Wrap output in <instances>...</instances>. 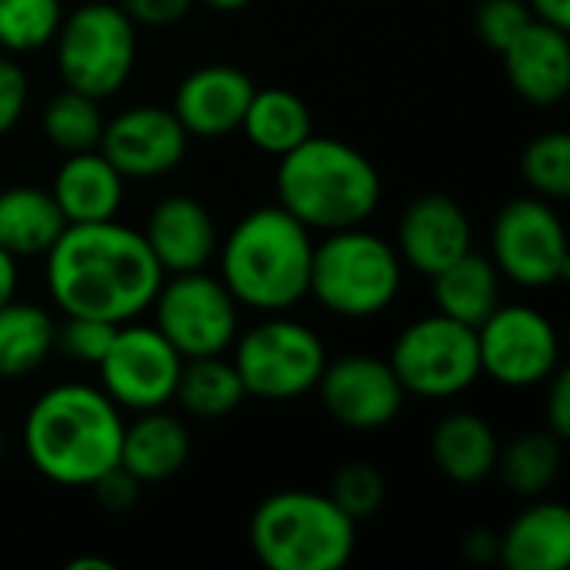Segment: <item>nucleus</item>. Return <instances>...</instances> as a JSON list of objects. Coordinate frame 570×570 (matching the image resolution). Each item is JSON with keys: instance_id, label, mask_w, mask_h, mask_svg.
Listing matches in <instances>:
<instances>
[{"instance_id": "38", "label": "nucleus", "mask_w": 570, "mask_h": 570, "mask_svg": "<svg viewBox=\"0 0 570 570\" xmlns=\"http://www.w3.org/2000/svg\"><path fill=\"white\" fill-rule=\"evenodd\" d=\"M194 0H120V10L137 27H170L190 13Z\"/></svg>"}, {"instance_id": "3", "label": "nucleus", "mask_w": 570, "mask_h": 570, "mask_svg": "<svg viewBox=\"0 0 570 570\" xmlns=\"http://www.w3.org/2000/svg\"><path fill=\"white\" fill-rule=\"evenodd\" d=\"M220 250V281L237 307L257 314H287L307 297L311 230L281 204L244 214Z\"/></svg>"}, {"instance_id": "10", "label": "nucleus", "mask_w": 570, "mask_h": 570, "mask_svg": "<svg viewBox=\"0 0 570 570\" xmlns=\"http://www.w3.org/2000/svg\"><path fill=\"white\" fill-rule=\"evenodd\" d=\"M491 264L524 291H544L570 277L568 230L544 197L508 200L491 224Z\"/></svg>"}, {"instance_id": "7", "label": "nucleus", "mask_w": 570, "mask_h": 570, "mask_svg": "<svg viewBox=\"0 0 570 570\" xmlns=\"http://www.w3.org/2000/svg\"><path fill=\"white\" fill-rule=\"evenodd\" d=\"M53 50L63 87L107 100L134 73L137 23L120 10V3L90 0L63 13Z\"/></svg>"}, {"instance_id": "15", "label": "nucleus", "mask_w": 570, "mask_h": 570, "mask_svg": "<svg viewBox=\"0 0 570 570\" xmlns=\"http://www.w3.org/2000/svg\"><path fill=\"white\" fill-rule=\"evenodd\" d=\"M190 134L170 107L137 104L104 120L97 150L117 167L124 180H157L180 167Z\"/></svg>"}, {"instance_id": "21", "label": "nucleus", "mask_w": 570, "mask_h": 570, "mask_svg": "<svg viewBox=\"0 0 570 570\" xmlns=\"http://www.w3.org/2000/svg\"><path fill=\"white\" fill-rule=\"evenodd\" d=\"M498 541V561L508 570H564L570 564V511L561 501L534 498Z\"/></svg>"}, {"instance_id": "30", "label": "nucleus", "mask_w": 570, "mask_h": 570, "mask_svg": "<svg viewBox=\"0 0 570 570\" xmlns=\"http://www.w3.org/2000/svg\"><path fill=\"white\" fill-rule=\"evenodd\" d=\"M43 137L53 150L60 154H80V150H94L100 144L104 134V114H100V100L63 87L60 94H53L43 107L40 117Z\"/></svg>"}, {"instance_id": "13", "label": "nucleus", "mask_w": 570, "mask_h": 570, "mask_svg": "<svg viewBox=\"0 0 570 570\" xmlns=\"http://www.w3.org/2000/svg\"><path fill=\"white\" fill-rule=\"evenodd\" d=\"M184 357L154 327L127 321L117 327L104 361L97 364L100 391L120 411H157L174 401Z\"/></svg>"}, {"instance_id": "6", "label": "nucleus", "mask_w": 570, "mask_h": 570, "mask_svg": "<svg viewBox=\"0 0 570 570\" xmlns=\"http://www.w3.org/2000/svg\"><path fill=\"white\" fill-rule=\"evenodd\" d=\"M401 284L404 261L397 247L364 224L331 230L321 244H314L307 297L334 317H377L397 301Z\"/></svg>"}, {"instance_id": "40", "label": "nucleus", "mask_w": 570, "mask_h": 570, "mask_svg": "<svg viewBox=\"0 0 570 570\" xmlns=\"http://www.w3.org/2000/svg\"><path fill=\"white\" fill-rule=\"evenodd\" d=\"M498 548H501V541H498V534L488 531V528H474V531H468L464 541H461V551H464V558H468L471 564H491V561H498Z\"/></svg>"}, {"instance_id": "24", "label": "nucleus", "mask_w": 570, "mask_h": 570, "mask_svg": "<svg viewBox=\"0 0 570 570\" xmlns=\"http://www.w3.org/2000/svg\"><path fill=\"white\" fill-rule=\"evenodd\" d=\"M67 220L53 204L50 190L33 184H17L0 190V247L13 261L43 257L63 234Z\"/></svg>"}, {"instance_id": "39", "label": "nucleus", "mask_w": 570, "mask_h": 570, "mask_svg": "<svg viewBox=\"0 0 570 570\" xmlns=\"http://www.w3.org/2000/svg\"><path fill=\"white\" fill-rule=\"evenodd\" d=\"M544 384H548V397H544V428H548L558 441H568L570 438V374L558 367Z\"/></svg>"}, {"instance_id": "8", "label": "nucleus", "mask_w": 570, "mask_h": 570, "mask_svg": "<svg viewBox=\"0 0 570 570\" xmlns=\"http://www.w3.org/2000/svg\"><path fill=\"white\" fill-rule=\"evenodd\" d=\"M230 347L247 397L261 401H297L311 394L327 364V347L317 331L284 314H267L237 334Z\"/></svg>"}, {"instance_id": "14", "label": "nucleus", "mask_w": 570, "mask_h": 570, "mask_svg": "<svg viewBox=\"0 0 570 570\" xmlns=\"http://www.w3.org/2000/svg\"><path fill=\"white\" fill-rule=\"evenodd\" d=\"M324 411L351 431H381L397 421L404 407V387L394 367L377 354H341L327 357L317 381Z\"/></svg>"}, {"instance_id": "29", "label": "nucleus", "mask_w": 570, "mask_h": 570, "mask_svg": "<svg viewBox=\"0 0 570 570\" xmlns=\"http://www.w3.org/2000/svg\"><path fill=\"white\" fill-rule=\"evenodd\" d=\"M561 444L564 441H558L548 428L524 431L508 448H501L494 474H501L504 488L524 501L544 498L561 474V461H564Z\"/></svg>"}, {"instance_id": "37", "label": "nucleus", "mask_w": 570, "mask_h": 570, "mask_svg": "<svg viewBox=\"0 0 570 570\" xmlns=\"http://www.w3.org/2000/svg\"><path fill=\"white\" fill-rule=\"evenodd\" d=\"M90 491H94V498H97V504L104 508V511H110V514H127L137 501H140V491H144V484L127 471V468H110V471H104L94 484H90Z\"/></svg>"}, {"instance_id": "33", "label": "nucleus", "mask_w": 570, "mask_h": 570, "mask_svg": "<svg viewBox=\"0 0 570 570\" xmlns=\"http://www.w3.org/2000/svg\"><path fill=\"white\" fill-rule=\"evenodd\" d=\"M327 498L354 521H367L374 518L384 501H387V478L371 464V461H347L334 478H331V491Z\"/></svg>"}, {"instance_id": "5", "label": "nucleus", "mask_w": 570, "mask_h": 570, "mask_svg": "<svg viewBox=\"0 0 570 570\" xmlns=\"http://www.w3.org/2000/svg\"><path fill=\"white\" fill-rule=\"evenodd\" d=\"M250 551L267 570H341L357 548V524L321 491H277L250 514Z\"/></svg>"}, {"instance_id": "23", "label": "nucleus", "mask_w": 570, "mask_h": 570, "mask_svg": "<svg viewBox=\"0 0 570 570\" xmlns=\"http://www.w3.org/2000/svg\"><path fill=\"white\" fill-rule=\"evenodd\" d=\"M501 454L498 431L471 411L441 417L431 431V461L454 484H481L494 474Z\"/></svg>"}, {"instance_id": "26", "label": "nucleus", "mask_w": 570, "mask_h": 570, "mask_svg": "<svg viewBox=\"0 0 570 570\" xmlns=\"http://www.w3.org/2000/svg\"><path fill=\"white\" fill-rule=\"evenodd\" d=\"M244 137L250 147L271 157H284L297 144H304L314 134V117L304 97H297L287 87H257L244 120H240Z\"/></svg>"}, {"instance_id": "43", "label": "nucleus", "mask_w": 570, "mask_h": 570, "mask_svg": "<svg viewBox=\"0 0 570 570\" xmlns=\"http://www.w3.org/2000/svg\"><path fill=\"white\" fill-rule=\"evenodd\" d=\"M67 570H117V568H114V561H107V558H97V554H80V558L67 561Z\"/></svg>"}, {"instance_id": "31", "label": "nucleus", "mask_w": 570, "mask_h": 570, "mask_svg": "<svg viewBox=\"0 0 570 570\" xmlns=\"http://www.w3.org/2000/svg\"><path fill=\"white\" fill-rule=\"evenodd\" d=\"M63 23V0H0V50L33 53L53 43Z\"/></svg>"}, {"instance_id": "45", "label": "nucleus", "mask_w": 570, "mask_h": 570, "mask_svg": "<svg viewBox=\"0 0 570 570\" xmlns=\"http://www.w3.org/2000/svg\"><path fill=\"white\" fill-rule=\"evenodd\" d=\"M0 458H3V434H0Z\"/></svg>"}, {"instance_id": "9", "label": "nucleus", "mask_w": 570, "mask_h": 570, "mask_svg": "<svg viewBox=\"0 0 570 570\" xmlns=\"http://www.w3.org/2000/svg\"><path fill=\"white\" fill-rule=\"evenodd\" d=\"M387 364L394 367L404 394L421 401L461 397L481 377L478 331L434 311L411 321L394 337Z\"/></svg>"}, {"instance_id": "16", "label": "nucleus", "mask_w": 570, "mask_h": 570, "mask_svg": "<svg viewBox=\"0 0 570 570\" xmlns=\"http://www.w3.org/2000/svg\"><path fill=\"white\" fill-rule=\"evenodd\" d=\"M394 247L404 267L434 277L438 271L474 250V224L454 197L431 190L404 207Z\"/></svg>"}, {"instance_id": "4", "label": "nucleus", "mask_w": 570, "mask_h": 570, "mask_svg": "<svg viewBox=\"0 0 570 570\" xmlns=\"http://www.w3.org/2000/svg\"><path fill=\"white\" fill-rule=\"evenodd\" d=\"M277 160V204L307 230L331 234L361 227L381 207V174L347 140L311 134Z\"/></svg>"}, {"instance_id": "17", "label": "nucleus", "mask_w": 570, "mask_h": 570, "mask_svg": "<svg viewBox=\"0 0 570 570\" xmlns=\"http://www.w3.org/2000/svg\"><path fill=\"white\" fill-rule=\"evenodd\" d=\"M254 90L257 83L250 80L247 70L234 63H207L180 80L170 110L177 114V120L190 137L214 140L240 130Z\"/></svg>"}, {"instance_id": "35", "label": "nucleus", "mask_w": 570, "mask_h": 570, "mask_svg": "<svg viewBox=\"0 0 570 570\" xmlns=\"http://www.w3.org/2000/svg\"><path fill=\"white\" fill-rule=\"evenodd\" d=\"M531 20L534 17L524 0H481L474 13V30L484 47L501 53Z\"/></svg>"}, {"instance_id": "42", "label": "nucleus", "mask_w": 570, "mask_h": 570, "mask_svg": "<svg viewBox=\"0 0 570 570\" xmlns=\"http://www.w3.org/2000/svg\"><path fill=\"white\" fill-rule=\"evenodd\" d=\"M17 284H20L17 261L0 247V304H7L10 297H17Z\"/></svg>"}, {"instance_id": "12", "label": "nucleus", "mask_w": 570, "mask_h": 570, "mask_svg": "<svg viewBox=\"0 0 570 570\" xmlns=\"http://www.w3.org/2000/svg\"><path fill=\"white\" fill-rule=\"evenodd\" d=\"M474 331L481 374L508 391L538 387L561 367V337L538 307L498 304Z\"/></svg>"}, {"instance_id": "11", "label": "nucleus", "mask_w": 570, "mask_h": 570, "mask_svg": "<svg viewBox=\"0 0 570 570\" xmlns=\"http://www.w3.org/2000/svg\"><path fill=\"white\" fill-rule=\"evenodd\" d=\"M150 311L154 327L174 344L184 361L224 354L240 331L234 294L224 287L220 277H210L204 271L170 274V281L164 277Z\"/></svg>"}, {"instance_id": "1", "label": "nucleus", "mask_w": 570, "mask_h": 570, "mask_svg": "<svg viewBox=\"0 0 570 570\" xmlns=\"http://www.w3.org/2000/svg\"><path fill=\"white\" fill-rule=\"evenodd\" d=\"M47 294L73 317L127 324L150 311L164 271L137 227L114 220L67 224L43 254Z\"/></svg>"}, {"instance_id": "44", "label": "nucleus", "mask_w": 570, "mask_h": 570, "mask_svg": "<svg viewBox=\"0 0 570 570\" xmlns=\"http://www.w3.org/2000/svg\"><path fill=\"white\" fill-rule=\"evenodd\" d=\"M200 3H207L217 13H237V10L250 7V0H200Z\"/></svg>"}, {"instance_id": "41", "label": "nucleus", "mask_w": 570, "mask_h": 570, "mask_svg": "<svg viewBox=\"0 0 570 570\" xmlns=\"http://www.w3.org/2000/svg\"><path fill=\"white\" fill-rule=\"evenodd\" d=\"M534 20L554 23L561 30H570V0H524Z\"/></svg>"}, {"instance_id": "20", "label": "nucleus", "mask_w": 570, "mask_h": 570, "mask_svg": "<svg viewBox=\"0 0 570 570\" xmlns=\"http://www.w3.org/2000/svg\"><path fill=\"white\" fill-rule=\"evenodd\" d=\"M124 187L127 180L94 147L80 154H63V164L57 167L50 184V197L67 224H94V220H114L120 214Z\"/></svg>"}, {"instance_id": "19", "label": "nucleus", "mask_w": 570, "mask_h": 570, "mask_svg": "<svg viewBox=\"0 0 570 570\" xmlns=\"http://www.w3.org/2000/svg\"><path fill=\"white\" fill-rule=\"evenodd\" d=\"M504 73L511 90L534 104L554 107L570 90V37L568 30L531 20L504 50Z\"/></svg>"}, {"instance_id": "34", "label": "nucleus", "mask_w": 570, "mask_h": 570, "mask_svg": "<svg viewBox=\"0 0 570 570\" xmlns=\"http://www.w3.org/2000/svg\"><path fill=\"white\" fill-rule=\"evenodd\" d=\"M120 324H107V321H97V317H73V314H63V321L57 324V341H53V351H60L63 357H70L73 364H87V367H97L114 341Z\"/></svg>"}, {"instance_id": "36", "label": "nucleus", "mask_w": 570, "mask_h": 570, "mask_svg": "<svg viewBox=\"0 0 570 570\" xmlns=\"http://www.w3.org/2000/svg\"><path fill=\"white\" fill-rule=\"evenodd\" d=\"M30 83L23 67L13 57H0V137H7L27 110Z\"/></svg>"}, {"instance_id": "32", "label": "nucleus", "mask_w": 570, "mask_h": 570, "mask_svg": "<svg viewBox=\"0 0 570 570\" xmlns=\"http://www.w3.org/2000/svg\"><path fill=\"white\" fill-rule=\"evenodd\" d=\"M521 174L528 187L544 200H568L570 197V134L544 130L538 134L521 154Z\"/></svg>"}, {"instance_id": "27", "label": "nucleus", "mask_w": 570, "mask_h": 570, "mask_svg": "<svg viewBox=\"0 0 570 570\" xmlns=\"http://www.w3.org/2000/svg\"><path fill=\"white\" fill-rule=\"evenodd\" d=\"M57 341V321L30 301L0 304V381H17L47 364Z\"/></svg>"}, {"instance_id": "18", "label": "nucleus", "mask_w": 570, "mask_h": 570, "mask_svg": "<svg viewBox=\"0 0 570 570\" xmlns=\"http://www.w3.org/2000/svg\"><path fill=\"white\" fill-rule=\"evenodd\" d=\"M140 234L164 274L204 271L220 247L210 210L190 194H170L157 200Z\"/></svg>"}, {"instance_id": "22", "label": "nucleus", "mask_w": 570, "mask_h": 570, "mask_svg": "<svg viewBox=\"0 0 570 570\" xmlns=\"http://www.w3.org/2000/svg\"><path fill=\"white\" fill-rule=\"evenodd\" d=\"M190 461V431L180 417L157 411H140L124 424L120 468H127L140 484H160L184 471Z\"/></svg>"}, {"instance_id": "25", "label": "nucleus", "mask_w": 570, "mask_h": 570, "mask_svg": "<svg viewBox=\"0 0 570 570\" xmlns=\"http://www.w3.org/2000/svg\"><path fill=\"white\" fill-rule=\"evenodd\" d=\"M431 297L438 314L478 327L501 304V274L491 257L468 250L431 277Z\"/></svg>"}, {"instance_id": "28", "label": "nucleus", "mask_w": 570, "mask_h": 570, "mask_svg": "<svg viewBox=\"0 0 570 570\" xmlns=\"http://www.w3.org/2000/svg\"><path fill=\"white\" fill-rule=\"evenodd\" d=\"M247 391L240 384V374L234 361H224V354L214 357H190L180 367L174 401L197 421H224L244 404Z\"/></svg>"}, {"instance_id": "2", "label": "nucleus", "mask_w": 570, "mask_h": 570, "mask_svg": "<svg viewBox=\"0 0 570 570\" xmlns=\"http://www.w3.org/2000/svg\"><path fill=\"white\" fill-rule=\"evenodd\" d=\"M124 414L90 384L70 381L43 391L20 428L30 468L60 488H90L120 464Z\"/></svg>"}]
</instances>
